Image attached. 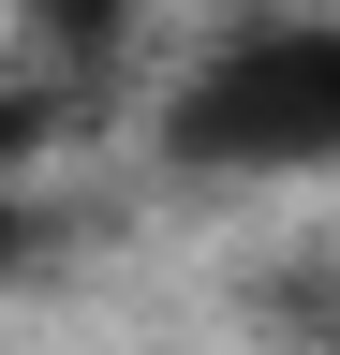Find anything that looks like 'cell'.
Masks as SVG:
<instances>
[{
	"label": "cell",
	"mask_w": 340,
	"mask_h": 355,
	"mask_svg": "<svg viewBox=\"0 0 340 355\" xmlns=\"http://www.w3.org/2000/svg\"><path fill=\"white\" fill-rule=\"evenodd\" d=\"M178 133L222 148V163H325V148H340V30H267V44H237V60L178 104Z\"/></svg>",
	"instance_id": "6da1fadb"
},
{
	"label": "cell",
	"mask_w": 340,
	"mask_h": 355,
	"mask_svg": "<svg viewBox=\"0 0 340 355\" xmlns=\"http://www.w3.org/2000/svg\"><path fill=\"white\" fill-rule=\"evenodd\" d=\"M45 15H60V30H89V44H104V30H118V0H45Z\"/></svg>",
	"instance_id": "7a4b0ae2"
}]
</instances>
